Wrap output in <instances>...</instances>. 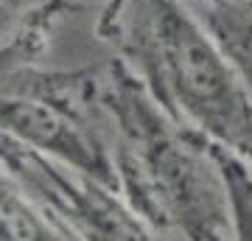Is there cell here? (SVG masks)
<instances>
[{"label":"cell","mask_w":252,"mask_h":241,"mask_svg":"<svg viewBox=\"0 0 252 241\" xmlns=\"http://www.w3.org/2000/svg\"><path fill=\"white\" fill-rule=\"evenodd\" d=\"M118 191L171 241H233V205L216 149L177 124L124 65L98 76Z\"/></svg>","instance_id":"1"},{"label":"cell","mask_w":252,"mask_h":241,"mask_svg":"<svg viewBox=\"0 0 252 241\" xmlns=\"http://www.w3.org/2000/svg\"><path fill=\"white\" fill-rule=\"evenodd\" d=\"M118 45L177 124L252 166V93L190 0H126Z\"/></svg>","instance_id":"2"},{"label":"cell","mask_w":252,"mask_h":241,"mask_svg":"<svg viewBox=\"0 0 252 241\" xmlns=\"http://www.w3.org/2000/svg\"><path fill=\"white\" fill-rule=\"evenodd\" d=\"M0 135L118 188L98 76L0 70Z\"/></svg>","instance_id":"3"},{"label":"cell","mask_w":252,"mask_h":241,"mask_svg":"<svg viewBox=\"0 0 252 241\" xmlns=\"http://www.w3.org/2000/svg\"><path fill=\"white\" fill-rule=\"evenodd\" d=\"M0 169L73 241H171L109 182L0 135Z\"/></svg>","instance_id":"4"},{"label":"cell","mask_w":252,"mask_h":241,"mask_svg":"<svg viewBox=\"0 0 252 241\" xmlns=\"http://www.w3.org/2000/svg\"><path fill=\"white\" fill-rule=\"evenodd\" d=\"M252 93V0H190Z\"/></svg>","instance_id":"5"},{"label":"cell","mask_w":252,"mask_h":241,"mask_svg":"<svg viewBox=\"0 0 252 241\" xmlns=\"http://www.w3.org/2000/svg\"><path fill=\"white\" fill-rule=\"evenodd\" d=\"M216 149V146H213ZM233 205V241H252V166L216 149Z\"/></svg>","instance_id":"6"},{"label":"cell","mask_w":252,"mask_h":241,"mask_svg":"<svg viewBox=\"0 0 252 241\" xmlns=\"http://www.w3.org/2000/svg\"><path fill=\"white\" fill-rule=\"evenodd\" d=\"M51 0H0V45L20 36V28L36 17Z\"/></svg>","instance_id":"7"},{"label":"cell","mask_w":252,"mask_h":241,"mask_svg":"<svg viewBox=\"0 0 252 241\" xmlns=\"http://www.w3.org/2000/svg\"><path fill=\"white\" fill-rule=\"evenodd\" d=\"M34 56H36V39L34 36L20 34V36H14V39L0 45V70L26 65L28 59H34Z\"/></svg>","instance_id":"8"},{"label":"cell","mask_w":252,"mask_h":241,"mask_svg":"<svg viewBox=\"0 0 252 241\" xmlns=\"http://www.w3.org/2000/svg\"><path fill=\"white\" fill-rule=\"evenodd\" d=\"M227 3H233V0H227Z\"/></svg>","instance_id":"9"}]
</instances>
